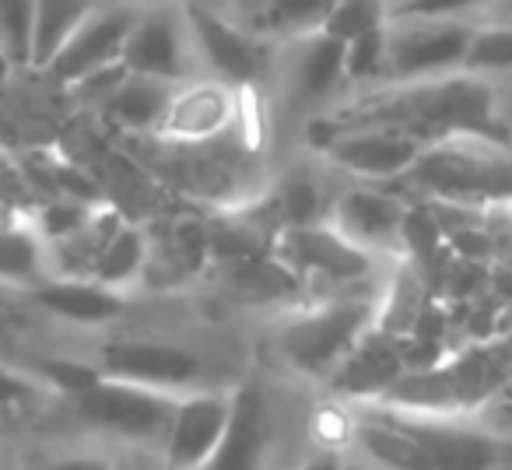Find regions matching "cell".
I'll list each match as a JSON object with an SVG mask.
<instances>
[{"mask_svg": "<svg viewBox=\"0 0 512 470\" xmlns=\"http://www.w3.org/2000/svg\"><path fill=\"white\" fill-rule=\"evenodd\" d=\"M309 144L316 148L323 165L365 186L400 183V176L411 169L414 158L425 148L418 137L404 134L397 127H372V123L330 127L323 120L309 123Z\"/></svg>", "mask_w": 512, "mask_h": 470, "instance_id": "5", "label": "cell"}, {"mask_svg": "<svg viewBox=\"0 0 512 470\" xmlns=\"http://www.w3.org/2000/svg\"><path fill=\"white\" fill-rule=\"evenodd\" d=\"M95 372L102 379H120V383L148 386V390L176 393V397L207 390L204 358L186 344L165 341V337H116L99 351Z\"/></svg>", "mask_w": 512, "mask_h": 470, "instance_id": "9", "label": "cell"}, {"mask_svg": "<svg viewBox=\"0 0 512 470\" xmlns=\"http://www.w3.org/2000/svg\"><path fill=\"white\" fill-rule=\"evenodd\" d=\"M400 183L425 204L498 211L512 200V148L495 137H442L421 148Z\"/></svg>", "mask_w": 512, "mask_h": 470, "instance_id": "2", "label": "cell"}, {"mask_svg": "<svg viewBox=\"0 0 512 470\" xmlns=\"http://www.w3.org/2000/svg\"><path fill=\"white\" fill-rule=\"evenodd\" d=\"M271 257L299 281L306 302L330 299V295L376 292L369 288V281L383 264L372 253L358 250L351 239H344L330 221L281 228L271 243Z\"/></svg>", "mask_w": 512, "mask_h": 470, "instance_id": "4", "label": "cell"}, {"mask_svg": "<svg viewBox=\"0 0 512 470\" xmlns=\"http://www.w3.org/2000/svg\"><path fill=\"white\" fill-rule=\"evenodd\" d=\"M242 109H246V92L200 74V78L176 85V92H172L169 106L162 113V123L155 127V137L176 144L214 141V137L232 134L239 123H246Z\"/></svg>", "mask_w": 512, "mask_h": 470, "instance_id": "13", "label": "cell"}, {"mask_svg": "<svg viewBox=\"0 0 512 470\" xmlns=\"http://www.w3.org/2000/svg\"><path fill=\"white\" fill-rule=\"evenodd\" d=\"M498 0H407L400 8L390 11V18H456L470 22L477 11L491 8Z\"/></svg>", "mask_w": 512, "mask_h": 470, "instance_id": "34", "label": "cell"}, {"mask_svg": "<svg viewBox=\"0 0 512 470\" xmlns=\"http://www.w3.org/2000/svg\"><path fill=\"white\" fill-rule=\"evenodd\" d=\"M172 92H176V81L127 74L123 85L109 95V102L99 109V113L106 116L109 127L120 130V137L155 134V127L162 123V113H165V106H169Z\"/></svg>", "mask_w": 512, "mask_h": 470, "instance_id": "25", "label": "cell"}, {"mask_svg": "<svg viewBox=\"0 0 512 470\" xmlns=\"http://www.w3.org/2000/svg\"><path fill=\"white\" fill-rule=\"evenodd\" d=\"M18 67L11 64V57H8V50H4V46H0V85H4V81L11 78V74H15Z\"/></svg>", "mask_w": 512, "mask_h": 470, "instance_id": "39", "label": "cell"}, {"mask_svg": "<svg viewBox=\"0 0 512 470\" xmlns=\"http://www.w3.org/2000/svg\"><path fill=\"white\" fill-rule=\"evenodd\" d=\"M337 470H351V467H344V463H341V467H337Z\"/></svg>", "mask_w": 512, "mask_h": 470, "instance_id": "44", "label": "cell"}, {"mask_svg": "<svg viewBox=\"0 0 512 470\" xmlns=\"http://www.w3.org/2000/svg\"><path fill=\"white\" fill-rule=\"evenodd\" d=\"M116 470H127V467H120V463H116Z\"/></svg>", "mask_w": 512, "mask_h": 470, "instance_id": "45", "label": "cell"}, {"mask_svg": "<svg viewBox=\"0 0 512 470\" xmlns=\"http://www.w3.org/2000/svg\"><path fill=\"white\" fill-rule=\"evenodd\" d=\"M337 467H341V460H337V456H313V460L299 463L295 470H337Z\"/></svg>", "mask_w": 512, "mask_h": 470, "instance_id": "38", "label": "cell"}, {"mask_svg": "<svg viewBox=\"0 0 512 470\" xmlns=\"http://www.w3.org/2000/svg\"><path fill=\"white\" fill-rule=\"evenodd\" d=\"M120 60L130 74H144V78L176 81V85L200 78L197 50H193L183 4H176V0L141 4Z\"/></svg>", "mask_w": 512, "mask_h": 470, "instance_id": "10", "label": "cell"}, {"mask_svg": "<svg viewBox=\"0 0 512 470\" xmlns=\"http://www.w3.org/2000/svg\"><path fill=\"white\" fill-rule=\"evenodd\" d=\"M137 225L144 228V271L137 288L176 292V288L204 278V271L211 267L204 218L158 211Z\"/></svg>", "mask_w": 512, "mask_h": 470, "instance_id": "11", "label": "cell"}, {"mask_svg": "<svg viewBox=\"0 0 512 470\" xmlns=\"http://www.w3.org/2000/svg\"><path fill=\"white\" fill-rule=\"evenodd\" d=\"M0 46L18 71L32 67V0H0Z\"/></svg>", "mask_w": 512, "mask_h": 470, "instance_id": "33", "label": "cell"}, {"mask_svg": "<svg viewBox=\"0 0 512 470\" xmlns=\"http://www.w3.org/2000/svg\"><path fill=\"white\" fill-rule=\"evenodd\" d=\"M498 211H502V214H505V221H509V225H512V200H509V204H505V207H498Z\"/></svg>", "mask_w": 512, "mask_h": 470, "instance_id": "40", "label": "cell"}, {"mask_svg": "<svg viewBox=\"0 0 512 470\" xmlns=\"http://www.w3.org/2000/svg\"><path fill=\"white\" fill-rule=\"evenodd\" d=\"M130 218H123L120 207L99 200L92 207L85 221L78 228H71L67 235L46 243V271L50 278L60 281H92L99 257L106 253V246L113 243V235L127 225Z\"/></svg>", "mask_w": 512, "mask_h": 470, "instance_id": "19", "label": "cell"}, {"mask_svg": "<svg viewBox=\"0 0 512 470\" xmlns=\"http://www.w3.org/2000/svg\"><path fill=\"white\" fill-rule=\"evenodd\" d=\"M351 439L365 460H372L379 470H435L421 442L404 428V421L379 404H369L351 421Z\"/></svg>", "mask_w": 512, "mask_h": 470, "instance_id": "23", "label": "cell"}, {"mask_svg": "<svg viewBox=\"0 0 512 470\" xmlns=\"http://www.w3.org/2000/svg\"><path fill=\"white\" fill-rule=\"evenodd\" d=\"M228 411H232V393L225 390L183 393L176 400V411H172L162 439L165 470H204L211 456L218 453Z\"/></svg>", "mask_w": 512, "mask_h": 470, "instance_id": "15", "label": "cell"}, {"mask_svg": "<svg viewBox=\"0 0 512 470\" xmlns=\"http://www.w3.org/2000/svg\"><path fill=\"white\" fill-rule=\"evenodd\" d=\"M36 309L50 320L71 323V327H109L127 313V295L102 288L95 281H60L46 278L29 292Z\"/></svg>", "mask_w": 512, "mask_h": 470, "instance_id": "21", "label": "cell"}, {"mask_svg": "<svg viewBox=\"0 0 512 470\" xmlns=\"http://www.w3.org/2000/svg\"><path fill=\"white\" fill-rule=\"evenodd\" d=\"M488 428L491 435H495L498 442H509L512 439V397H505L502 404H495L488 411Z\"/></svg>", "mask_w": 512, "mask_h": 470, "instance_id": "37", "label": "cell"}, {"mask_svg": "<svg viewBox=\"0 0 512 470\" xmlns=\"http://www.w3.org/2000/svg\"><path fill=\"white\" fill-rule=\"evenodd\" d=\"M183 15L186 25H190L200 74L225 81V85L239 88V92L264 85L274 74V67H278V43L253 36L239 22L207 8V4H197V0H183Z\"/></svg>", "mask_w": 512, "mask_h": 470, "instance_id": "6", "label": "cell"}, {"mask_svg": "<svg viewBox=\"0 0 512 470\" xmlns=\"http://www.w3.org/2000/svg\"><path fill=\"white\" fill-rule=\"evenodd\" d=\"M404 372H407V358L400 355L397 337L369 330V334L355 344V351L337 365V372L327 383L334 386L341 397L372 400V404H376Z\"/></svg>", "mask_w": 512, "mask_h": 470, "instance_id": "22", "label": "cell"}, {"mask_svg": "<svg viewBox=\"0 0 512 470\" xmlns=\"http://www.w3.org/2000/svg\"><path fill=\"white\" fill-rule=\"evenodd\" d=\"M390 411V407H386ZM404 428L421 442V449L428 453V460L435 463V470H491L502 453L498 439L488 428L477 425H460L456 414L446 418H432V414H404L393 411Z\"/></svg>", "mask_w": 512, "mask_h": 470, "instance_id": "16", "label": "cell"}, {"mask_svg": "<svg viewBox=\"0 0 512 470\" xmlns=\"http://www.w3.org/2000/svg\"><path fill=\"white\" fill-rule=\"evenodd\" d=\"M474 22L456 18H390L386 25V81H425L467 67Z\"/></svg>", "mask_w": 512, "mask_h": 470, "instance_id": "8", "label": "cell"}, {"mask_svg": "<svg viewBox=\"0 0 512 470\" xmlns=\"http://www.w3.org/2000/svg\"><path fill=\"white\" fill-rule=\"evenodd\" d=\"M330 8L334 0H235V15L228 18L253 36L281 46L288 39L320 32Z\"/></svg>", "mask_w": 512, "mask_h": 470, "instance_id": "24", "label": "cell"}, {"mask_svg": "<svg viewBox=\"0 0 512 470\" xmlns=\"http://www.w3.org/2000/svg\"><path fill=\"white\" fill-rule=\"evenodd\" d=\"M386 22H390V0H334L323 32L337 43H351L365 32L383 29Z\"/></svg>", "mask_w": 512, "mask_h": 470, "instance_id": "32", "label": "cell"}, {"mask_svg": "<svg viewBox=\"0 0 512 470\" xmlns=\"http://www.w3.org/2000/svg\"><path fill=\"white\" fill-rule=\"evenodd\" d=\"M39 316L43 313L29 299V292L0 285V365L22 369V351L29 348V337L36 330Z\"/></svg>", "mask_w": 512, "mask_h": 470, "instance_id": "29", "label": "cell"}, {"mask_svg": "<svg viewBox=\"0 0 512 470\" xmlns=\"http://www.w3.org/2000/svg\"><path fill=\"white\" fill-rule=\"evenodd\" d=\"M400 4H407V0H390V11H393V8H400Z\"/></svg>", "mask_w": 512, "mask_h": 470, "instance_id": "42", "label": "cell"}, {"mask_svg": "<svg viewBox=\"0 0 512 470\" xmlns=\"http://www.w3.org/2000/svg\"><path fill=\"white\" fill-rule=\"evenodd\" d=\"M46 470H116V460L106 453H67L57 456Z\"/></svg>", "mask_w": 512, "mask_h": 470, "instance_id": "36", "label": "cell"}, {"mask_svg": "<svg viewBox=\"0 0 512 470\" xmlns=\"http://www.w3.org/2000/svg\"><path fill=\"white\" fill-rule=\"evenodd\" d=\"M320 120L330 127H397L421 144L460 134L509 141L495 85L474 71H453L425 81H386L334 106Z\"/></svg>", "mask_w": 512, "mask_h": 470, "instance_id": "1", "label": "cell"}, {"mask_svg": "<svg viewBox=\"0 0 512 470\" xmlns=\"http://www.w3.org/2000/svg\"><path fill=\"white\" fill-rule=\"evenodd\" d=\"M498 446H505V453L512 456V439H509V442H498Z\"/></svg>", "mask_w": 512, "mask_h": 470, "instance_id": "41", "label": "cell"}, {"mask_svg": "<svg viewBox=\"0 0 512 470\" xmlns=\"http://www.w3.org/2000/svg\"><path fill=\"white\" fill-rule=\"evenodd\" d=\"M214 278H218V292L225 299L239 302V306H256V309H295L306 302L299 281L271 257H249V260H232V264H211Z\"/></svg>", "mask_w": 512, "mask_h": 470, "instance_id": "20", "label": "cell"}, {"mask_svg": "<svg viewBox=\"0 0 512 470\" xmlns=\"http://www.w3.org/2000/svg\"><path fill=\"white\" fill-rule=\"evenodd\" d=\"M404 197L379 186H348L337 197H330L327 221L358 250L372 253L376 260H400L404 257V221H407Z\"/></svg>", "mask_w": 512, "mask_h": 470, "instance_id": "14", "label": "cell"}, {"mask_svg": "<svg viewBox=\"0 0 512 470\" xmlns=\"http://www.w3.org/2000/svg\"><path fill=\"white\" fill-rule=\"evenodd\" d=\"M376 299L379 292H351L288 309L274 334L281 362L306 379H330L355 344L376 330Z\"/></svg>", "mask_w": 512, "mask_h": 470, "instance_id": "3", "label": "cell"}, {"mask_svg": "<svg viewBox=\"0 0 512 470\" xmlns=\"http://www.w3.org/2000/svg\"><path fill=\"white\" fill-rule=\"evenodd\" d=\"M137 11H141L137 0H106V4H99V8L57 46V53L39 67V74H46L53 85L67 88L85 78V74L102 71V67H109V64H120Z\"/></svg>", "mask_w": 512, "mask_h": 470, "instance_id": "12", "label": "cell"}, {"mask_svg": "<svg viewBox=\"0 0 512 470\" xmlns=\"http://www.w3.org/2000/svg\"><path fill=\"white\" fill-rule=\"evenodd\" d=\"M43 393H50L36 376L22 369H11V365H0V414H15L25 407L36 404Z\"/></svg>", "mask_w": 512, "mask_h": 470, "instance_id": "35", "label": "cell"}, {"mask_svg": "<svg viewBox=\"0 0 512 470\" xmlns=\"http://www.w3.org/2000/svg\"><path fill=\"white\" fill-rule=\"evenodd\" d=\"M137 4H151V0H137Z\"/></svg>", "mask_w": 512, "mask_h": 470, "instance_id": "43", "label": "cell"}, {"mask_svg": "<svg viewBox=\"0 0 512 470\" xmlns=\"http://www.w3.org/2000/svg\"><path fill=\"white\" fill-rule=\"evenodd\" d=\"M271 439L274 425L264 393L242 386L232 393L225 435H221L218 453L211 456L204 470H264L267 456H271Z\"/></svg>", "mask_w": 512, "mask_h": 470, "instance_id": "18", "label": "cell"}, {"mask_svg": "<svg viewBox=\"0 0 512 470\" xmlns=\"http://www.w3.org/2000/svg\"><path fill=\"white\" fill-rule=\"evenodd\" d=\"M39 204V193L32 186V176L15 151L0 141V225L11 221H32V211Z\"/></svg>", "mask_w": 512, "mask_h": 470, "instance_id": "31", "label": "cell"}, {"mask_svg": "<svg viewBox=\"0 0 512 470\" xmlns=\"http://www.w3.org/2000/svg\"><path fill=\"white\" fill-rule=\"evenodd\" d=\"M141 271H144V228L137 221H127L113 235V243L106 246V253L99 257L92 281L102 288L130 295V288L141 285Z\"/></svg>", "mask_w": 512, "mask_h": 470, "instance_id": "28", "label": "cell"}, {"mask_svg": "<svg viewBox=\"0 0 512 470\" xmlns=\"http://www.w3.org/2000/svg\"><path fill=\"white\" fill-rule=\"evenodd\" d=\"M278 67L288 95L295 102H323L330 92L344 85V43H337L327 32L288 39L278 46Z\"/></svg>", "mask_w": 512, "mask_h": 470, "instance_id": "17", "label": "cell"}, {"mask_svg": "<svg viewBox=\"0 0 512 470\" xmlns=\"http://www.w3.org/2000/svg\"><path fill=\"white\" fill-rule=\"evenodd\" d=\"M106 0H32V67H43L57 46Z\"/></svg>", "mask_w": 512, "mask_h": 470, "instance_id": "27", "label": "cell"}, {"mask_svg": "<svg viewBox=\"0 0 512 470\" xmlns=\"http://www.w3.org/2000/svg\"><path fill=\"white\" fill-rule=\"evenodd\" d=\"M176 393L148 390V386L120 383V379H95L85 390L71 393L74 414L95 432H106L120 442L162 449L165 428L176 411Z\"/></svg>", "mask_w": 512, "mask_h": 470, "instance_id": "7", "label": "cell"}, {"mask_svg": "<svg viewBox=\"0 0 512 470\" xmlns=\"http://www.w3.org/2000/svg\"><path fill=\"white\" fill-rule=\"evenodd\" d=\"M50 278L46 271V243L32 228V221L0 225V285L32 292Z\"/></svg>", "mask_w": 512, "mask_h": 470, "instance_id": "26", "label": "cell"}, {"mask_svg": "<svg viewBox=\"0 0 512 470\" xmlns=\"http://www.w3.org/2000/svg\"><path fill=\"white\" fill-rule=\"evenodd\" d=\"M386 25L344 43V85L358 92L386 85Z\"/></svg>", "mask_w": 512, "mask_h": 470, "instance_id": "30", "label": "cell"}]
</instances>
